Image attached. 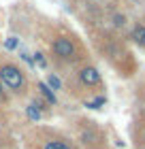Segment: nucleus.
I'll use <instances>...</instances> for the list:
<instances>
[{
  "instance_id": "nucleus-1",
  "label": "nucleus",
  "mask_w": 145,
  "mask_h": 149,
  "mask_svg": "<svg viewBox=\"0 0 145 149\" xmlns=\"http://www.w3.org/2000/svg\"><path fill=\"white\" fill-rule=\"evenodd\" d=\"M41 40L45 43V56L49 60V66L62 74L79 64L92 62V53L85 40L79 36V32L62 22H47Z\"/></svg>"
},
{
  "instance_id": "nucleus-2",
  "label": "nucleus",
  "mask_w": 145,
  "mask_h": 149,
  "mask_svg": "<svg viewBox=\"0 0 145 149\" xmlns=\"http://www.w3.org/2000/svg\"><path fill=\"white\" fill-rule=\"evenodd\" d=\"M88 36H90V45H92L94 53L100 60H105L115 70V74L128 79L137 72V58L124 34H117L109 28L96 26V28H88Z\"/></svg>"
},
{
  "instance_id": "nucleus-3",
  "label": "nucleus",
  "mask_w": 145,
  "mask_h": 149,
  "mask_svg": "<svg viewBox=\"0 0 145 149\" xmlns=\"http://www.w3.org/2000/svg\"><path fill=\"white\" fill-rule=\"evenodd\" d=\"M62 92L73 100L90 102L96 96H105L107 83L102 79L98 66L94 62H85L62 74Z\"/></svg>"
},
{
  "instance_id": "nucleus-4",
  "label": "nucleus",
  "mask_w": 145,
  "mask_h": 149,
  "mask_svg": "<svg viewBox=\"0 0 145 149\" xmlns=\"http://www.w3.org/2000/svg\"><path fill=\"white\" fill-rule=\"evenodd\" d=\"M0 83L11 100H26L34 94V81L28 70L9 53H0Z\"/></svg>"
},
{
  "instance_id": "nucleus-5",
  "label": "nucleus",
  "mask_w": 145,
  "mask_h": 149,
  "mask_svg": "<svg viewBox=\"0 0 145 149\" xmlns=\"http://www.w3.org/2000/svg\"><path fill=\"white\" fill-rule=\"evenodd\" d=\"M26 149H79L66 132L53 126H34L24 139Z\"/></svg>"
},
{
  "instance_id": "nucleus-6",
  "label": "nucleus",
  "mask_w": 145,
  "mask_h": 149,
  "mask_svg": "<svg viewBox=\"0 0 145 149\" xmlns=\"http://www.w3.org/2000/svg\"><path fill=\"white\" fill-rule=\"evenodd\" d=\"M71 132L68 134L79 149H96V147H107V132L102 130L98 121L90 117H75L71 121Z\"/></svg>"
},
{
  "instance_id": "nucleus-7",
  "label": "nucleus",
  "mask_w": 145,
  "mask_h": 149,
  "mask_svg": "<svg viewBox=\"0 0 145 149\" xmlns=\"http://www.w3.org/2000/svg\"><path fill=\"white\" fill-rule=\"evenodd\" d=\"M126 38H128V43H132V45L139 47V49L145 51V22H139V19L132 22V26H130Z\"/></svg>"
},
{
  "instance_id": "nucleus-8",
  "label": "nucleus",
  "mask_w": 145,
  "mask_h": 149,
  "mask_svg": "<svg viewBox=\"0 0 145 149\" xmlns=\"http://www.w3.org/2000/svg\"><path fill=\"white\" fill-rule=\"evenodd\" d=\"M34 90H36L34 94H39L49 107H58V94H53L49 87L45 85V81H34Z\"/></svg>"
},
{
  "instance_id": "nucleus-9",
  "label": "nucleus",
  "mask_w": 145,
  "mask_h": 149,
  "mask_svg": "<svg viewBox=\"0 0 145 149\" xmlns=\"http://www.w3.org/2000/svg\"><path fill=\"white\" fill-rule=\"evenodd\" d=\"M30 102H32V104L41 111V113L45 115V119H51V117H53V107H49L43 98L39 96V94H32V96H30Z\"/></svg>"
},
{
  "instance_id": "nucleus-10",
  "label": "nucleus",
  "mask_w": 145,
  "mask_h": 149,
  "mask_svg": "<svg viewBox=\"0 0 145 149\" xmlns=\"http://www.w3.org/2000/svg\"><path fill=\"white\" fill-rule=\"evenodd\" d=\"M45 85L49 87L53 94H58V92H62V77H58V72H49L45 77Z\"/></svg>"
},
{
  "instance_id": "nucleus-11",
  "label": "nucleus",
  "mask_w": 145,
  "mask_h": 149,
  "mask_svg": "<svg viewBox=\"0 0 145 149\" xmlns=\"http://www.w3.org/2000/svg\"><path fill=\"white\" fill-rule=\"evenodd\" d=\"M26 117H28L30 124H39V121H43V119H45V115L41 113L32 102H28V104H26Z\"/></svg>"
},
{
  "instance_id": "nucleus-12",
  "label": "nucleus",
  "mask_w": 145,
  "mask_h": 149,
  "mask_svg": "<svg viewBox=\"0 0 145 149\" xmlns=\"http://www.w3.org/2000/svg\"><path fill=\"white\" fill-rule=\"evenodd\" d=\"M32 60H34V66H36V68H49V60H47V56H45L43 49L34 51L32 53Z\"/></svg>"
},
{
  "instance_id": "nucleus-13",
  "label": "nucleus",
  "mask_w": 145,
  "mask_h": 149,
  "mask_svg": "<svg viewBox=\"0 0 145 149\" xmlns=\"http://www.w3.org/2000/svg\"><path fill=\"white\" fill-rule=\"evenodd\" d=\"M105 104H107V94H105V96H96L94 100H90V102H83V107H85V109H92V111H96V109H102Z\"/></svg>"
},
{
  "instance_id": "nucleus-14",
  "label": "nucleus",
  "mask_w": 145,
  "mask_h": 149,
  "mask_svg": "<svg viewBox=\"0 0 145 149\" xmlns=\"http://www.w3.org/2000/svg\"><path fill=\"white\" fill-rule=\"evenodd\" d=\"M17 47H19V38H17V36H9V38H4V49L15 51Z\"/></svg>"
},
{
  "instance_id": "nucleus-15",
  "label": "nucleus",
  "mask_w": 145,
  "mask_h": 149,
  "mask_svg": "<svg viewBox=\"0 0 145 149\" xmlns=\"http://www.w3.org/2000/svg\"><path fill=\"white\" fill-rule=\"evenodd\" d=\"M19 58H22V62H26V64H28L32 70L36 68V66H34V60H32V53H28L26 49H22V51H19Z\"/></svg>"
},
{
  "instance_id": "nucleus-16",
  "label": "nucleus",
  "mask_w": 145,
  "mask_h": 149,
  "mask_svg": "<svg viewBox=\"0 0 145 149\" xmlns=\"http://www.w3.org/2000/svg\"><path fill=\"white\" fill-rule=\"evenodd\" d=\"M11 102V96L6 94V90L2 87V83H0V104H9Z\"/></svg>"
},
{
  "instance_id": "nucleus-17",
  "label": "nucleus",
  "mask_w": 145,
  "mask_h": 149,
  "mask_svg": "<svg viewBox=\"0 0 145 149\" xmlns=\"http://www.w3.org/2000/svg\"><path fill=\"white\" fill-rule=\"evenodd\" d=\"M137 98L143 102V109H145V83H141V85H137Z\"/></svg>"
},
{
  "instance_id": "nucleus-18",
  "label": "nucleus",
  "mask_w": 145,
  "mask_h": 149,
  "mask_svg": "<svg viewBox=\"0 0 145 149\" xmlns=\"http://www.w3.org/2000/svg\"><path fill=\"white\" fill-rule=\"evenodd\" d=\"M81 2H85V4H92V6H102V4H109V2H113V0H81Z\"/></svg>"
},
{
  "instance_id": "nucleus-19",
  "label": "nucleus",
  "mask_w": 145,
  "mask_h": 149,
  "mask_svg": "<svg viewBox=\"0 0 145 149\" xmlns=\"http://www.w3.org/2000/svg\"><path fill=\"white\" fill-rule=\"evenodd\" d=\"M96 149H109V145H107V147H96Z\"/></svg>"
}]
</instances>
